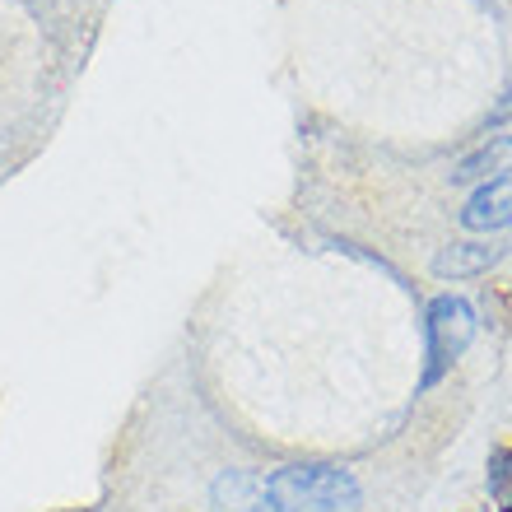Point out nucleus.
I'll return each mask as SVG.
<instances>
[{
	"mask_svg": "<svg viewBox=\"0 0 512 512\" xmlns=\"http://www.w3.org/2000/svg\"><path fill=\"white\" fill-rule=\"evenodd\" d=\"M261 485L270 512H364V489L336 461H289Z\"/></svg>",
	"mask_w": 512,
	"mask_h": 512,
	"instance_id": "obj_1",
	"label": "nucleus"
},
{
	"mask_svg": "<svg viewBox=\"0 0 512 512\" xmlns=\"http://www.w3.org/2000/svg\"><path fill=\"white\" fill-rule=\"evenodd\" d=\"M475 331H480V317H475V303L461 294H438L424 308V373H419V391L438 387V382L452 373L461 354L471 350Z\"/></svg>",
	"mask_w": 512,
	"mask_h": 512,
	"instance_id": "obj_2",
	"label": "nucleus"
},
{
	"mask_svg": "<svg viewBox=\"0 0 512 512\" xmlns=\"http://www.w3.org/2000/svg\"><path fill=\"white\" fill-rule=\"evenodd\" d=\"M499 177H512V131H494L475 149H466L452 163L447 182L452 187H485V182H499Z\"/></svg>",
	"mask_w": 512,
	"mask_h": 512,
	"instance_id": "obj_3",
	"label": "nucleus"
},
{
	"mask_svg": "<svg viewBox=\"0 0 512 512\" xmlns=\"http://www.w3.org/2000/svg\"><path fill=\"white\" fill-rule=\"evenodd\" d=\"M457 219L466 233H508L512 229V177L475 187Z\"/></svg>",
	"mask_w": 512,
	"mask_h": 512,
	"instance_id": "obj_4",
	"label": "nucleus"
},
{
	"mask_svg": "<svg viewBox=\"0 0 512 512\" xmlns=\"http://www.w3.org/2000/svg\"><path fill=\"white\" fill-rule=\"evenodd\" d=\"M508 256V243H494V238H461V243L438 247L433 256V275L443 280H471V275H485Z\"/></svg>",
	"mask_w": 512,
	"mask_h": 512,
	"instance_id": "obj_5",
	"label": "nucleus"
},
{
	"mask_svg": "<svg viewBox=\"0 0 512 512\" xmlns=\"http://www.w3.org/2000/svg\"><path fill=\"white\" fill-rule=\"evenodd\" d=\"M215 503L224 512H270L266 508V485L252 471H229L215 480Z\"/></svg>",
	"mask_w": 512,
	"mask_h": 512,
	"instance_id": "obj_6",
	"label": "nucleus"
},
{
	"mask_svg": "<svg viewBox=\"0 0 512 512\" xmlns=\"http://www.w3.org/2000/svg\"><path fill=\"white\" fill-rule=\"evenodd\" d=\"M485 485H489V494H494L499 503H508V499H512V447H499V452L489 457Z\"/></svg>",
	"mask_w": 512,
	"mask_h": 512,
	"instance_id": "obj_7",
	"label": "nucleus"
},
{
	"mask_svg": "<svg viewBox=\"0 0 512 512\" xmlns=\"http://www.w3.org/2000/svg\"><path fill=\"white\" fill-rule=\"evenodd\" d=\"M503 122H512V70L503 75V89H499V103L489 108V117H485V126H494L499 131Z\"/></svg>",
	"mask_w": 512,
	"mask_h": 512,
	"instance_id": "obj_8",
	"label": "nucleus"
},
{
	"mask_svg": "<svg viewBox=\"0 0 512 512\" xmlns=\"http://www.w3.org/2000/svg\"><path fill=\"white\" fill-rule=\"evenodd\" d=\"M503 512H512V499H508V503H503Z\"/></svg>",
	"mask_w": 512,
	"mask_h": 512,
	"instance_id": "obj_9",
	"label": "nucleus"
}]
</instances>
